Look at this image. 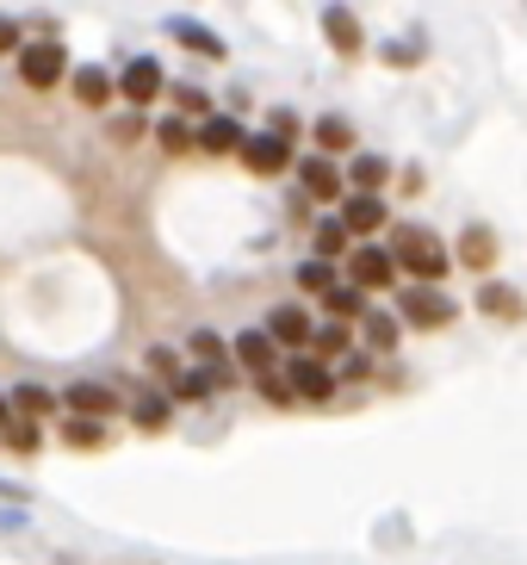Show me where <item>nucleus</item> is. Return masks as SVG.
Here are the masks:
<instances>
[{
    "label": "nucleus",
    "instance_id": "6e6552de",
    "mask_svg": "<svg viewBox=\"0 0 527 565\" xmlns=\"http://www.w3.org/2000/svg\"><path fill=\"white\" fill-rule=\"evenodd\" d=\"M323 38L335 44V56H361L366 51V32H361V19H354V7H323Z\"/></svg>",
    "mask_w": 527,
    "mask_h": 565
},
{
    "label": "nucleus",
    "instance_id": "f8f14e48",
    "mask_svg": "<svg viewBox=\"0 0 527 565\" xmlns=\"http://www.w3.org/2000/svg\"><path fill=\"white\" fill-rule=\"evenodd\" d=\"M298 186L311 193V200H342V168L330 162V156H311V162H298Z\"/></svg>",
    "mask_w": 527,
    "mask_h": 565
},
{
    "label": "nucleus",
    "instance_id": "20e7f679",
    "mask_svg": "<svg viewBox=\"0 0 527 565\" xmlns=\"http://www.w3.org/2000/svg\"><path fill=\"white\" fill-rule=\"evenodd\" d=\"M391 280H397V267H391V255H385L379 243L347 249V286H354V292H391Z\"/></svg>",
    "mask_w": 527,
    "mask_h": 565
},
{
    "label": "nucleus",
    "instance_id": "7c9ffc66",
    "mask_svg": "<svg viewBox=\"0 0 527 565\" xmlns=\"http://www.w3.org/2000/svg\"><path fill=\"white\" fill-rule=\"evenodd\" d=\"M323 305H330L335 317H361L366 311V292H354V286H330V292H323Z\"/></svg>",
    "mask_w": 527,
    "mask_h": 565
},
{
    "label": "nucleus",
    "instance_id": "dca6fc26",
    "mask_svg": "<svg viewBox=\"0 0 527 565\" xmlns=\"http://www.w3.org/2000/svg\"><path fill=\"white\" fill-rule=\"evenodd\" d=\"M236 361H243L248 373H255V380H267V373L280 366V349H273V342H267L261 330H243V335H236Z\"/></svg>",
    "mask_w": 527,
    "mask_h": 565
},
{
    "label": "nucleus",
    "instance_id": "4468645a",
    "mask_svg": "<svg viewBox=\"0 0 527 565\" xmlns=\"http://www.w3.org/2000/svg\"><path fill=\"white\" fill-rule=\"evenodd\" d=\"M68 416H87V423H106V416L118 411V392H106V385H68L63 392Z\"/></svg>",
    "mask_w": 527,
    "mask_h": 565
},
{
    "label": "nucleus",
    "instance_id": "bb28decb",
    "mask_svg": "<svg viewBox=\"0 0 527 565\" xmlns=\"http://www.w3.org/2000/svg\"><path fill=\"white\" fill-rule=\"evenodd\" d=\"M311 243H316V262H335V255L347 249V231H342V224H335V217H323V224H316V236H311Z\"/></svg>",
    "mask_w": 527,
    "mask_h": 565
},
{
    "label": "nucleus",
    "instance_id": "ddd939ff",
    "mask_svg": "<svg viewBox=\"0 0 527 565\" xmlns=\"http://www.w3.org/2000/svg\"><path fill=\"white\" fill-rule=\"evenodd\" d=\"M243 125H236V118H205V125H198L193 131V150H205V156H236L243 150Z\"/></svg>",
    "mask_w": 527,
    "mask_h": 565
},
{
    "label": "nucleus",
    "instance_id": "f257e3e1",
    "mask_svg": "<svg viewBox=\"0 0 527 565\" xmlns=\"http://www.w3.org/2000/svg\"><path fill=\"white\" fill-rule=\"evenodd\" d=\"M385 255H391V267H397V274H410L416 286H434L447 267H453V262H447V249H441V236L422 231V224H397L391 249H385Z\"/></svg>",
    "mask_w": 527,
    "mask_h": 565
},
{
    "label": "nucleus",
    "instance_id": "4c0bfd02",
    "mask_svg": "<svg viewBox=\"0 0 527 565\" xmlns=\"http://www.w3.org/2000/svg\"><path fill=\"white\" fill-rule=\"evenodd\" d=\"M255 392H261L267 404H280V411L292 404V392H286V380H280V373H267V380H255Z\"/></svg>",
    "mask_w": 527,
    "mask_h": 565
},
{
    "label": "nucleus",
    "instance_id": "ea45409f",
    "mask_svg": "<svg viewBox=\"0 0 527 565\" xmlns=\"http://www.w3.org/2000/svg\"><path fill=\"white\" fill-rule=\"evenodd\" d=\"M7 423H13V411H7V392H0V429H7Z\"/></svg>",
    "mask_w": 527,
    "mask_h": 565
},
{
    "label": "nucleus",
    "instance_id": "9d476101",
    "mask_svg": "<svg viewBox=\"0 0 527 565\" xmlns=\"http://www.w3.org/2000/svg\"><path fill=\"white\" fill-rule=\"evenodd\" d=\"M347 236H379V224H385V193H347V205H342V217H335Z\"/></svg>",
    "mask_w": 527,
    "mask_h": 565
},
{
    "label": "nucleus",
    "instance_id": "a211bd4d",
    "mask_svg": "<svg viewBox=\"0 0 527 565\" xmlns=\"http://www.w3.org/2000/svg\"><path fill=\"white\" fill-rule=\"evenodd\" d=\"M385 181H391L385 156H354V168L342 174V186H354V193H385Z\"/></svg>",
    "mask_w": 527,
    "mask_h": 565
},
{
    "label": "nucleus",
    "instance_id": "2eb2a0df",
    "mask_svg": "<svg viewBox=\"0 0 527 565\" xmlns=\"http://www.w3.org/2000/svg\"><path fill=\"white\" fill-rule=\"evenodd\" d=\"M447 262H460V267H472V274H484V267L496 262V236L484 231V224H465V236H460V249L447 255Z\"/></svg>",
    "mask_w": 527,
    "mask_h": 565
},
{
    "label": "nucleus",
    "instance_id": "6ab92c4d",
    "mask_svg": "<svg viewBox=\"0 0 527 565\" xmlns=\"http://www.w3.org/2000/svg\"><path fill=\"white\" fill-rule=\"evenodd\" d=\"M68 87H75V100H82V106H106V100H112V75H106V68H94V63L75 68V75H68Z\"/></svg>",
    "mask_w": 527,
    "mask_h": 565
},
{
    "label": "nucleus",
    "instance_id": "393cba45",
    "mask_svg": "<svg viewBox=\"0 0 527 565\" xmlns=\"http://www.w3.org/2000/svg\"><path fill=\"white\" fill-rule=\"evenodd\" d=\"M478 305H484L491 317H503V323H515V317H521V299H515V286H503V280L478 286Z\"/></svg>",
    "mask_w": 527,
    "mask_h": 565
},
{
    "label": "nucleus",
    "instance_id": "cd10ccee",
    "mask_svg": "<svg viewBox=\"0 0 527 565\" xmlns=\"http://www.w3.org/2000/svg\"><path fill=\"white\" fill-rule=\"evenodd\" d=\"M0 441H7L13 454H37V448H44V435H37V423H19V416L7 423V429H0Z\"/></svg>",
    "mask_w": 527,
    "mask_h": 565
},
{
    "label": "nucleus",
    "instance_id": "58836bf2",
    "mask_svg": "<svg viewBox=\"0 0 527 565\" xmlns=\"http://www.w3.org/2000/svg\"><path fill=\"white\" fill-rule=\"evenodd\" d=\"M19 44H25V32H19V19H7V13H0V56H7V51H19Z\"/></svg>",
    "mask_w": 527,
    "mask_h": 565
},
{
    "label": "nucleus",
    "instance_id": "aec40b11",
    "mask_svg": "<svg viewBox=\"0 0 527 565\" xmlns=\"http://www.w3.org/2000/svg\"><path fill=\"white\" fill-rule=\"evenodd\" d=\"M361 335H366V349L391 354V349H397V317L379 311V305H366V311H361Z\"/></svg>",
    "mask_w": 527,
    "mask_h": 565
},
{
    "label": "nucleus",
    "instance_id": "7ed1b4c3",
    "mask_svg": "<svg viewBox=\"0 0 527 565\" xmlns=\"http://www.w3.org/2000/svg\"><path fill=\"white\" fill-rule=\"evenodd\" d=\"M168 87V75H162V63H155V56H131V63L118 68V82H112V94L125 106H131V113H143L149 100H155V94H162Z\"/></svg>",
    "mask_w": 527,
    "mask_h": 565
},
{
    "label": "nucleus",
    "instance_id": "4be33fe9",
    "mask_svg": "<svg viewBox=\"0 0 527 565\" xmlns=\"http://www.w3.org/2000/svg\"><path fill=\"white\" fill-rule=\"evenodd\" d=\"M347 342H354V335H347L342 323H323V330H311V342H304V349H311V361L330 366V361H342V354H347Z\"/></svg>",
    "mask_w": 527,
    "mask_h": 565
},
{
    "label": "nucleus",
    "instance_id": "473e14b6",
    "mask_svg": "<svg viewBox=\"0 0 527 565\" xmlns=\"http://www.w3.org/2000/svg\"><path fill=\"white\" fill-rule=\"evenodd\" d=\"M379 56H385V63H397V68H416L429 51H422L416 38H397V44H379Z\"/></svg>",
    "mask_w": 527,
    "mask_h": 565
},
{
    "label": "nucleus",
    "instance_id": "412c9836",
    "mask_svg": "<svg viewBox=\"0 0 527 565\" xmlns=\"http://www.w3.org/2000/svg\"><path fill=\"white\" fill-rule=\"evenodd\" d=\"M50 404H56V398H50L44 385H32V380H25V385H13V392H7V411H13L19 423H37V416H50Z\"/></svg>",
    "mask_w": 527,
    "mask_h": 565
},
{
    "label": "nucleus",
    "instance_id": "b1692460",
    "mask_svg": "<svg viewBox=\"0 0 527 565\" xmlns=\"http://www.w3.org/2000/svg\"><path fill=\"white\" fill-rule=\"evenodd\" d=\"M311 137L323 143V156H335V150H347V143H354V125H347L342 113H323V118L311 125Z\"/></svg>",
    "mask_w": 527,
    "mask_h": 565
},
{
    "label": "nucleus",
    "instance_id": "0eeeda50",
    "mask_svg": "<svg viewBox=\"0 0 527 565\" xmlns=\"http://www.w3.org/2000/svg\"><path fill=\"white\" fill-rule=\"evenodd\" d=\"M224 385H236L230 366H193V373H181V380L168 385V404H205L212 392H224Z\"/></svg>",
    "mask_w": 527,
    "mask_h": 565
},
{
    "label": "nucleus",
    "instance_id": "e433bc0d",
    "mask_svg": "<svg viewBox=\"0 0 527 565\" xmlns=\"http://www.w3.org/2000/svg\"><path fill=\"white\" fill-rule=\"evenodd\" d=\"M267 137H280V143H292V137H298V118L286 113V106H273V113H267Z\"/></svg>",
    "mask_w": 527,
    "mask_h": 565
},
{
    "label": "nucleus",
    "instance_id": "f3484780",
    "mask_svg": "<svg viewBox=\"0 0 527 565\" xmlns=\"http://www.w3.org/2000/svg\"><path fill=\"white\" fill-rule=\"evenodd\" d=\"M168 38L186 44V51H198V56H224V38L212 25H198V19H168Z\"/></svg>",
    "mask_w": 527,
    "mask_h": 565
},
{
    "label": "nucleus",
    "instance_id": "72a5a7b5",
    "mask_svg": "<svg viewBox=\"0 0 527 565\" xmlns=\"http://www.w3.org/2000/svg\"><path fill=\"white\" fill-rule=\"evenodd\" d=\"M155 137H162V150H174V156L193 150V131H186L181 118H162V125H155Z\"/></svg>",
    "mask_w": 527,
    "mask_h": 565
},
{
    "label": "nucleus",
    "instance_id": "1a4fd4ad",
    "mask_svg": "<svg viewBox=\"0 0 527 565\" xmlns=\"http://www.w3.org/2000/svg\"><path fill=\"white\" fill-rule=\"evenodd\" d=\"M243 168L248 174H280L286 162H292V143H280V137H267V131H255V137H243Z\"/></svg>",
    "mask_w": 527,
    "mask_h": 565
},
{
    "label": "nucleus",
    "instance_id": "c756f323",
    "mask_svg": "<svg viewBox=\"0 0 527 565\" xmlns=\"http://www.w3.org/2000/svg\"><path fill=\"white\" fill-rule=\"evenodd\" d=\"M298 286H304V292H330V286H342L335 280V262H304L298 267Z\"/></svg>",
    "mask_w": 527,
    "mask_h": 565
},
{
    "label": "nucleus",
    "instance_id": "2f4dec72",
    "mask_svg": "<svg viewBox=\"0 0 527 565\" xmlns=\"http://www.w3.org/2000/svg\"><path fill=\"white\" fill-rule=\"evenodd\" d=\"M149 373H155L162 385H174L186 366H181V354H174V349H149ZM162 398H168V392H162Z\"/></svg>",
    "mask_w": 527,
    "mask_h": 565
},
{
    "label": "nucleus",
    "instance_id": "39448f33",
    "mask_svg": "<svg viewBox=\"0 0 527 565\" xmlns=\"http://www.w3.org/2000/svg\"><path fill=\"white\" fill-rule=\"evenodd\" d=\"M397 311L410 317L416 330H447V323H453V299L434 292V286H404V292H397Z\"/></svg>",
    "mask_w": 527,
    "mask_h": 565
},
{
    "label": "nucleus",
    "instance_id": "f704fd0d",
    "mask_svg": "<svg viewBox=\"0 0 527 565\" xmlns=\"http://www.w3.org/2000/svg\"><path fill=\"white\" fill-rule=\"evenodd\" d=\"M106 131H112V143H137V137H143V113H118Z\"/></svg>",
    "mask_w": 527,
    "mask_h": 565
},
{
    "label": "nucleus",
    "instance_id": "423d86ee",
    "mask_svg": "<svg viewBox=\"0 0 527 565\" xmlns=\"http://www.w3.org/2000/svg\"><path fill=\"white\" fill-rule=\"evenodd\" d=\"M286 392H292V398H311V404H330L335 366L311 361V354H292V361H286Z\"/></svg>",
    "mask_w": 527,
    "mask_h": 565
},
{
    "label": "nucleus",
    "instance_id": "9b49d317",
    "mask_svg": "<svg viewBox=\"0 0 527 565\" xmlns=\"http://www.w3.org/2000/svg\"><path fill=\"white\" fill-rule=\"evenodd\" d=\"M261 335L273 342V349H304V342H311V317L298 311V305H273Z\"/></svg>",
    "mask_w": 527,
    "mask_h": 565
},
{
    "label": "nucleus",
    "instance_id": "5701e85b",
    "mask_svg": "<svg viewBox=\"0 0 527 565\" xmlns=\"http://www.w3.org/2000/svg\"><path fill=\"white\" fill-rule=\"evenodd\" d=\"M63 441H68L75 454H99V448H106V423H87V416H68V423H63Z\"/></svg>",
    "mask_w": 527,
    "mask_h": 565
},
{
    "label": "nucleus",
    "instance_id": "c9c22d12",
    "mask_svg": "<svg viewBox=\"0 0 527 565\" xmlns=\"http://www.w3.org/2000/svg\"><path fill=\"white\" fill-rule=\"evenodd\" d=\"M174 106H181V113H205V118H212V94H205V87H174Z\"/></svg>",
    "mask_w": 527,
    "mask_h": 565
},
{
    "label": "nucleus",
    "instance_id": "f03ea898",
    "mask_svg": "<svg viewBox=\"0 0 527 565\" xmlns=\"http://www.w3.org/2000/svg\"><path fill=\"white\" fill-rule=\"evenodd\" d=\"M68 75V51L63 44H50V38H37V44H19V82L25 87H56Z\"/></svg>",
    "mask_w": 527,
    "mask_h": 565
},
{
    "label": "nucleus",
    "instance_id": "c85d7f7f",
    "mask_svg": "<svg viewBox=\"0 0 527 565\" xmlns=\"http://www.w3.org/2000/svg\"><path fill=\"white\" fill-rule=\"evenodd\" d=\"M131 416L143 423V429H168V398L162 392H143V398L131 404Z\"/></svg>",
    "mask_w": 527,
    "mask_h": 565
},
{
    "label": "nucleus",
    "instance_id": "a878e982",
    "mask_svg": "<svg viewBox=\"0 0 527 565\" xmlns=\"http://www.w3.org/2000/svg\"><path fill=\"white\" fill-rule=\"evenodd\" d=\"M186 349L198 354V366H230V354H224V335H217V330H193V335H186Z\"/></svg>",
    "mask_w": 527,
    "mask_h": 565
}]
</instances>
